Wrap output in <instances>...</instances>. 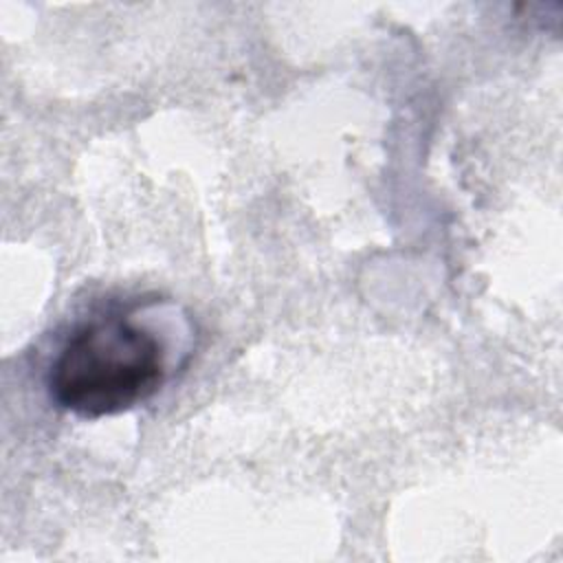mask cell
I'll list each match as a JSON object with an SVG mask.
<instances>
[{
	"instance_id": "6da1fadb",
	"label": "cell",
	"mask_w": 563,
	"mask_h": 563,
	"mask_svg": "<svg viewBox=\"0 0 563 563\" xmlns=\"http://www.w3.org/2000/svg\"><path fill=\"white\" fill-rule=\"evenodd\" d=\"M167 378V350L132 314L108 312L79 323L55 354L51 400L79 416H112L152 398Z\"/></svg>"
}]
</instances>
